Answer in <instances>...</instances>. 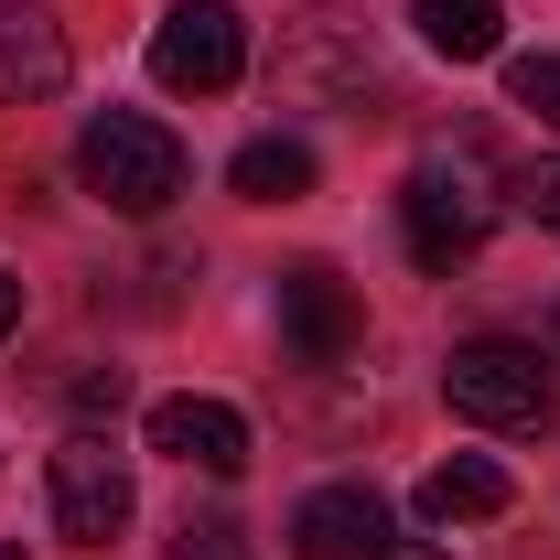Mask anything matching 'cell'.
<instances>
[{
  "mask_svg": "<svg viewBox=\"0 0 560 560\" xmlns=\"http://www.w3.org/2000/svg\"><path fill=\"white\" fill-rule=\"evenodd\" d=\"M226 184H237L248 206H302V195H313V151L270 130V140H248V151L226 162Z\"/></svg>",
  "mask_w": 560,
  "mask_h": 560,
  "instance_id": "cell-13",
  "label": "cell"
},
{
  "mask_svg": "<svg viewBox=\"0 0 560 560\" xmlns=\"http://www.w3.org/2000/svg\"><path fill=\"white\" fill-rule=\"evenodd\" d=\"M151 453H173V464H195V475H248V410H226L206 388H184V399H151Z\"/></svg>",
  "mask_w": 560,
  "mask_h": 560,
  "instance_id": "cell-6",
  "label": "cell"
},
{
  "mask_svg": "<svg viewBox=\"0 0 560 560\" xmlns=\"http://www.w3.org/2000/svg\"><path fill=\"white\" fill-rule=\"evenodd\" d=\"M442 399H453V420H475V431H550L560 420V366L539 346H517V335H475V346H453V366H442Z\"/></svg>",
  "mask_w": 560,
  "mask_h": 560,
  "instance_id": "cell-3",
  "label": "cell"
},
{
  "mask_svg": "<svg viewBox=\"0 0 560 560\" xmlns=\"http://www.w3.org/2000/svg\"><path fill=\"white\" fill-rule=\"evenodd\" d=\"M528 215H539V226H550V237H560V162H550V173H539V184H528Z\"/></svg>",
  "mask_w": 560,
  "mask_h": 560,
  "instance_id": "cell-17",
  "label": "cell"
},
{
  "mask_svg": "<svg viewBox=\"0 0 560 560\" xmlns=\"http://www.w3.org/2000/svg\"><path fill=\"white\" fill-rule=\"evenodd\" d=\"M431 528H475V517H506L517 506V486H506V464H486V453H453V464H431L410 495Z\"/></svg>",
  "mask_w": 560,
  "mask_h": 560,
  "instance_id": "cell-10",
  "label": "cell"
},
{
  "mask_svg": "<svg viewBox=\"0 0 560 560\" xmlns=\"http://www.w3.org/2000/svg\"><path fill=\"white\" fill-rule=\"evenodd\" d=\"M151 75H162L173 97H226V86L248 75V22H237V0H173V11L151 22Z\"/></svg>",
  "mask_w": 560,
  "mask_h": 560,
  "instance_id": "cell-4",
  "label": "cell"
},
{
  "mask_svg": "<svg viewBox=\"0 0 560 560\" xmlns=\"http://www.w3.org/2000/svg\"><path fill=\"white\" fill-rule=\"evenodd\" d=\"M377 550H388L377 486H313L291 506V560H377Z\"/></svg>",
  "mask_w": 560,
  "mask_h": 560,
  "instance_id": "cell-7",
  "label": "cell"
},
{
  "mask_svg": "<svg viewBox=\"0 0 560 560\" xmlns=\"http://www.w3.org/2000/svg\"><path fill=\"white\" fill-rule=\"evenodd\" d=\"M399 226H410L420 270H464L495 237V151L486 140H431L399 184Z\"/></svg>",
  "mask_w": 560,
  "mask_h": 560,
  "instance_id": "cell-1",
  "label": "cell"
},
{
  "mask_svg": "<svg viewBox=\"0 0 560 560\" xmlns=\"http://www.w3.org/2000/svg\"><path fill=\"white\" fill-rule=\"evenodd\" d=\"M506 97H517L528 119H550V130H560V55H517V66H506Z\"/></svg>",
  "mask_w": 560,
  "mask_h": 560,
  "instance_id": "cell-14",
  "label": "cell"
},
{
  "mask_svg": "<svg viewBox=\"0 0 560 560\" xmlns=\"http://www.w3.org/2000/svg\"><path fill=\"white\" fill-rule=\"evenodd\" d=\"M66 22L44 11V0H0V108H33V97H55L66 86Z\"/></svg>",
  "mask_w": 560,
  "mask_h": 560,
  "instance_id": "cell-9",
  "label": "cell"
},
{
  "mask_svg": "<svg viewBox=\"0 0 560 560\" xmlns=\"http://www.w3.org/2000/svg\"><path fill=\"white\" fill-rule=\"evenodd\" d=\"M280 324H291L302 366H335V355H355V335H366V302H355L346 280L313 259V270H291V280H280Z\"/></svg>",
  "mask_w": 560,
  "mask_h": 560,
  "instance_id": "cell-8",
  "label": "cell"
},
{
  "mask_svg": "<svg viewBox=\"0 0 560 560\" xmlns=\"http://www.w3.org/2000/svg\"><path fill=\"white\" fill-rule=\"evenodd\" d=\"M11 324H22V280L0 270V335H11Z\"/></svg>",
  "mask_w": 560,
  "mask_h": 560,
  "instance_id": "cell-18",
  "label": "cell"
},
{
  "mask_svg": "<svg viewBox=\"0 0 560 560\" xmlns=\"http://www.w3.org/2000/svg\"><path fill=\"white\" fill-rule=\"evenodd\" d=\"M130 517H140L130 453H119L108 431H66V442H55V528H66L75 550H108Z\"/></svg>",
  "mask_w": 560,
  "mask_h": 560,
  "instance_id": "cell-5",
  "label": "cell"
},
{
  "mask_svg": "<svg viewBox=\"0 0 560 560\" xmlns=\"http://www.w3.org/2000/svg\"><path fill=\"white\" fill-rule=\"evenodd\" d=\"M173 560H248V528L237 517H184L173 528Z\"/></svg>",
  "mask_w": 560,
  "mask_h": 560,
  "instance_id": "cell-15",
  "label": "cell"
},
{
  "mask_svg": "<svg viewBox=\"0 0 560 560\" xmlns=\"http://www.w3.org/2000/svg\"><path fill=\"white\" fill-rule=\"evenodd\" d=\"M0 560H22V539H0Z\"/></svg>",
  "mask_w": 560,
  "mask_h": 560,
  "instance_id": "cell-20",
  "label": "cell"
},
{
  "mask_svg": "<svg viewBox=\"0 0 560 560\" xmlns=\"http://www.w3.org/2000/svg\"><path fill=\"white\" fill-rule=\"evenodd\" d=\"M377 560H442V550H420V539H388V550H377Z\"/></svg>",
  "mask_w": 560,
  "mask_h": 560,
  "instance_id": "cell-19",
  "label": "cell"
},
{
  "mask_svg": "<svg viewBox=\"0 0 560 560\" xmlns=\"http://www.w3.org/2000/svg\"><path fill=\"white\" fill-rule=\"evenodd\" d=\"M75 184L108 215H162L184 195V140L162 130V119H140V108H97L75 130Z\"/></svg>",
  "mask_w": 560,
  "mask_h": 560,
  "instance_id": "cell-2",
  "label": "cell"
},
{
  "mask_svg": "<svg viewBox=\"0 0 560 560\" xmlns=\"http://www.w3.org/2000/svg\"><path fill=\"white\" fill-rule=\"evenodd\" d=\"M280 75H291V86H324V97H366V86H377V55H346V11H313V22L291 33Z\"/></svg>",
  "mask_w": 560,
  "mask_h": 560,
  "instance_id": "cell-11",
  "label": "cell"
},
{
  "mask_svg": "<svg viewBox=\"0 0 560 560\" xmlns=\"http://www.w3.org/2000/svg\"><path fill=\"white\" fill-rule=\"evenodd\" d=\"M410 22H420V44H431L442 66H486V55H506V11H495V0H420Z\"/></svg>",
  "mask_w": 560,
  "mask_h": 560,
  "instance_id": "cell-12",
  "label": "cell"
},
{
  "mask_svg": "<svg viewBox=\"0 0 560 560\" xmlns=\"http://www.w3.org/2000/svg\"><path fill=\"white\" fill-rule=\"evenodd\" d=\"M119 399H130V377H119V366H108V377H75V410H86V420L119 410Z\"/></svg>",
  "mask_w": 560,
  "mask_h": 560,
  "instance_id": "cell-16",
  "label": "cell"
}]
</instances>
